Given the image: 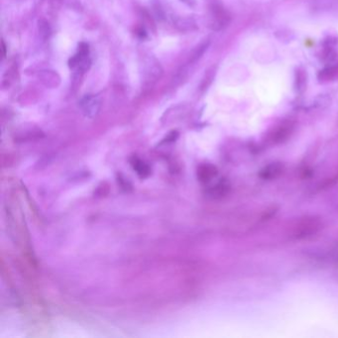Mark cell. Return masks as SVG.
I'll return each instance as SVG.
<instances>
[{
    "label": "cell",
    "instance_id": "30bf717a",
    "mask_svg": "<svg viewBox=\"0 0 338 338\" xmlns=\"http://www.w3.org/2000/svg\"><path fill=\"white\" fill-rule=\"evenodd\" d=\"M230 190V186L227 182L225 181H221L219 184H216L215 186H212L210 189V196L216 199L220 198H223L225 197Z\"/></svg>",
    "mask_w": 338,
    "mask_h": 338
},
{
    "label": "cell",
    "instance_id": "4fadbf2b",
    "mask_svg": "<svg viewBox=\"0 0 338 338\" xmlns=\"http://www.w3.org/2000/svg\"><path fill=\"white\" fill-rule=\"evenodd\" d=\"M134 169L142 177H146V176H148L150 174L149 167L145 163H143L142 161H140V160H136V162L134 163Z\"/></svg>",
    "mask_w": 338,
    "mask_h": 338
},
{
    "label": "cell",
    "instance_id": "7a4b0ae2",
    "mask_svg": "<svg viewBox=\"0 0 338 338\" xmlns=\"http://www.w3.org/2000/svg\"><path fill=\"white\" fill-rule=\"evenodd\" d=\"M70 68H78L81 71H86L90 67L89 59V48L85 43H81L79 45L78 53L71 57L68 61Z\"/></svg>",
    "mask_w": 338,
    "mask_h": 338
},
{
    "label": "cell",
    "instance_id": "8992f818",
    "mask_svg": "<svg viewBox=\"0 0 338 338\" xmlns=\"http://www.w3.org/2000/svg\"><path fill=\"white\" fill-rule=\"evenodd\" d=\"M284 171H285V167L282 163H271L270 165H268L261 170L259 176L263 180L272 181V180H276L279 177H281L283 175Z\"/></svg>",
    "mask_w": 338,
    "mask_h": 338
},
{
    "label": "cell",
    "instance_id": "9a60e30c",
    "mask_svg": "<svg viewBox=\"0 0 338 338\" xmlns=\"http://www.w3.org/2000/svg\"><path fill=\"white\" fill-rule=\"evenodd\" d=\"M2 51H3V56H5V52H6V47L4 42H2Z\"/></svg>",
    "mask_w": 338,
    "mask_h": 338
},
{
    "label": "cell",
    "instance_id": "ba28073f",
    "mask_svg": "<svg viewBox=\"0 0 338 338\" xmlns=\"http://www.w3.org/2000/svg\"><path fill=\"white\" fill-rule=\"evenodd\" d=\"M338 79V64L323 68L319 74V80L321 82H332Z\"/></svg>",
    "mask_w": 338,
    "mask_h": 338
},
{
    "label": "cell",
    "instance_id": "8fae6325",
    "mask_svg": "<svg viewBox=\"0 0 338 338\" xmlns=\"http://www.w3.org/2000/svg\"><path fill=\"white\" fill-rule=\"evenodd\" d=\"M38 29H39V33H40V36L46 40L50 37V34H51V28H50V25L49 23L46 21V20H40L38 22Z\"/></svg>",
    "mask_w": 338,
    "mask_h": 338
},
{
    "label": "cell",
    "instance_id": "7c38bea8",
    "mask_svg": "<svg viewBox=\"0 0 338 338\" xmlns=\"http://www.w3.org/2000/svg\"><path fill=\"white\" fill-rule=\"evenodd\" d=\"M208 46H209V42H204L203 44H201V45H200V46L194 51L192 55L190 56V58H189V62H190V63H194V62L198 61V60L203 56V54H204V52L207 50Z\"/></svg>",
    "mask_w": 338,
    "mask_h": 338
},
{
    "label": "cell",
    "instance_id": "52a82bcc",
    "mask_svg": "<svg viewBox=\"0 0 338 338\" xmlns=\"http://www.w3.org/2000/svg\"><path fill=\"white\" fill-rule=\"evenodd\" d=\"M218 173H219L218 169L214 166L207 164V165H203L199 169L198 176L202 182L206 183V182L211 181L218 175Z\"/></svg>",
    "mask_w": 338,
    "mask_h": 338
},
{
    "label": "cell",
    "instance_id": "277c9868",
    "mask_svg": "<svg viewBox=\"0 0 338 338\" xmlns=\"http://www.w3.org/2000/svg\"><path fill=\"white\" fill-rule=\"evenodd\" d=\"M294 126L291 123H284L276 127L269 135V141L272 144H281L287 141L292 135Z\"/></svg>",
    "mask_w": 338,
    "mask_h": 338
},
{
    "label": "cell",
    "instance_id": "9c48e42d",
    "mask_svg": "<svg viewBox=\"0 0 338 338\" xmlns=\"http://www.w3.org/2000/svg\"><path fill=\"white\" fill-rule=\"evenodd\" d=\"M307 83V74L303 68H299L296 70L295 87L298 92H304Z\"/></svg>",
    "mask_w": 338,
    "mask_h": 338
},
{
    "label": "cell",
    "instance_id": "5b68a950",
    "mask_svg": "<svg viewBox=\"0 0 338 338\" xmlns=\"http://www.w3.org/2000/svg\"><path fill=\"white\" fill-rule=\"evenodd\" d=\"M81 107L86 116L94 117L101 108V101L95 95H85L81 101Z\"/></svg>",
    "mask_w": 338,
    "mask_h": 338
},
{
    "label": "cell",
    "instance_id": "3957f363",
    "mask_svg": "<svg viewBox=\"0 0 338 338\" xmlns=\"http://www.w3.org/2000/svg\"><path fill=\"white\" fill-rule=\"evenodd\" d=\"M230 22V15L220 5H214L211 9V22L210 28L215 31L224 29Z\"/></svg>",
    "mask_w": 338,
    "mask_h": 338
},
{
    "label": "cell",
    "instance_id": "5bb4252c",
    "mask_svg": "<svg viewBox=\"0 0 338 338\" xmlns=\"http://www.w3.org/2000/svg\"><path fill=\"white\" fill-rule=\"evenodd\" d=\"M182 1L188 5H192V3H194V0H182Z\"/></svg>",
    "mask_w": 338,
    "mask_h": 338
},
{
    "label": "cell",
    "instance_id": "6da1fadb",
    "mask_svg": "<svg viewBox=\"0 0 338 338\" xmlns=\"http://www.w3.org/2000/svg\"><path fill=\"white\" fill-rule=\"evenodd\" d=\"M322 227L321 220L317 216H304L298 220L292 230V236L302 240L313 236L320 232Z\"/></svg>",
    "mask_w": 338,
    "mask_h": 338
}]
</instances>
